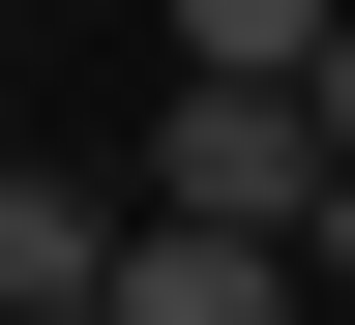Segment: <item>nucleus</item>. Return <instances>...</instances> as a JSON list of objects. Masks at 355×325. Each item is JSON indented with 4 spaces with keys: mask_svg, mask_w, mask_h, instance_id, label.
I'll list each match as a JSON object with an SVG mask.
<instances>
[{
    "mask_svg": "<svg viewBox=\"0 0 355 325\" xmlns=\"http://www.w3.org/2000/svg\"><path fill=\"white\" fill-rule=\"evenodd\" d=\"M296 296V237H237V207H148L119 237V325H266Z\"/></svg>",
    "mask_w": 355,
    "mask_h": 325,
    "instance_id": "1",
    "label": "nucleus"
},
{
    "mask_svg": "<svg viewBox=\"0 0 355 325\" xmlns=\"http://www.w3.org/2000/svg\"><path fill=\"white\" fill-rule=\"evenodd\" d=\"M119 296V207H89V177H0V325H89Z\"/></svg>",
    "mask_w": 355,
    "mask_h": 325,
    "instance_id": "2",
    "label": "nucleus"
},
{
    "mask_svg": "<svg viewBox=\"0 0 355 325\" xmlns=\"http://www.w3.org/2000/svg\"><path fill=\"white\" fill-rule=\"evenodd\" d=\"M178 60H326V0H178Z\"/></svg>",
    "mask_w": 355,
    "mask_h": 325,
    "instance_id": "3",
    "label": "nucleus"
},
{
    "mask_svg": "<svg viewBox=\"0 0 355 325\" xmlns=\"http://www.w3.org/2000/svg\"><path fill=\"white\" fill-rule=\"evenodd\" d=\"M296 89H326V148H355V0H326V60H296Z\"/></svg>",
    "mask_w": 355,
    "mask_h": 325,
    "instance_id": "4",
    "label": "nucleus"
}]
</instances>
